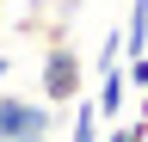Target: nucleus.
Listing matches in <instances>:
<instances>
[{"instance_id": "4", "label": "nucleus", "mask_w": 148, "mask_h": 142, "mask_svg": "<svg viewBox=\"0 0 148 142\" xmlns=\"http://www.w3.org/2000/svg\"><path fill=\"white\" fill-rule=\"evenodd\" d=\"M123 105H130V86H123L117 68H105V74H99V99H92L99 123H105V117H123Z\"/></svg>"}, {"instance_id": "11", "label": "nucleus", "mask_w": 148, "mask_h": 142, "mask_svg": "<svg viewBox=\"0 0 148 142\" xmlns=\"http://www.w3.org/2000/svg\"><path fill=\"white\" fill-rule=\"evenodd\" d=\"M0 12H6V0H0Z\"/></svg>"}, {"instance_id": "2", "label": "nucleus", "mask_w": 148, "mask_h": 142, "mask_svg": "<svg viewBox=\"0 0 148 142\" xmlns=\"http://www.w3.org/2000/svg\"><path fill=\"white\" fill-rule=\"evenodd\" d=\"M18 136H56V111L43 99L0 93V142H18Z\"/></svg>"}, {"instance_id": "9", "label": "nucleus", "mask_w": 148, "mask_h": 142, "mask_svg": "<svg viewBox=\"0 0 148 142\" xmlns=\"http://www.w3.org/2000/svg\"><path fill=\"white\" fill-rule=\"evenodd\" d=\"M136 117H142V123H148V86H142V111H136Z\"/></svg>"}, {"instance_id": "1", "label": "nucleus", "mask_w": 148, "mask_h": 142, "mask_svg": "<svg viewBox=\"0 0 148 142\" xmlns=\"http://www.w3.org/2000/svg\"><path fill=\"white\" fill-rule=\"evenodd\" d=\"M86 80H92V68H86V56H80V49H74V37H62V43H43V62H37V86H43V105H49V111H68V105L86 93Z\"/></svg>"}, {"instance_id": "7", "label": "nucleus", "mask_w": 148, "mask_h": 142, "mask_svg": "<svg viewBox=\"0 0 148 142\" xmlns=\"http://www.w3.org/2000/svg\"><path fill=\"white\" fill-rule=\"evenodd\" d=\"M117 56H123V37H117V31H111V37H105V49H99V62H92V68H99V74H105V68H117Z\"/></svg>"}, {"instance_id": "5", "label": "nucleus", "mask_w": 148, "mask_h": 142, "mask_svg": "<svg viewBox=\"0 0 148 142\" xmlns=\"http://www.w3.org/2000/svg\"><path fill=\"white\" fill-rule=\"evenodd\" d=\"M68 111H74V142H99V111H92V99H86V93L74 99Z\"/></svg>"}, {"instance_id": "8", "label": "nucleus", "mask_w": 148, "mask_h": 142, "mask_svg": "<svg viewBox=\"0 0 148 142\" xmlns=\"http://www.w3.org/2000/svg\"><path fill=\"white\" fill-rule=\"evenodd\" d=\"M6 74H12V56H0V80H6Z\"/></svg>"}, {"instance_id": "3", "label": "nucleus", "mask_w": 148, "mask_h": 142, "mask_svg": "<svg viewBox=\"0 0 148 142\" xmlns=\"http://www.w3.org/2000/svg\"><path fill=\"white\" fill-rule=\"evenodd\" d=\"M74 12H80V0H31V12L18 19V31L25 37H43V43H62Z\"/></svg>"}, {"instance_id": "10", "label": "nucleus", "mask_w": 148, "mask_h": 142, "mask_svg": "<svg viewBox=\"0 0 148 142\" xmlns=\"http://www.w3.org/2000/svg\"><path fill=\"white\" fill-rule=\"evenodd\" d=\"M18 142H56V136H18Z\"/></svg>"}, {"instance_id": "6", "label": "nucleus", "mask_w": 148, "mask_h": 142, "mask_svg": "<svg viewBox=\"0 0 148 142\" xmlns=\"http://www.w3.org/2000/svg\"><path fill=\"white\" fill-rule=\"evenodd\" d=\"M105 142H148V123H142V117H130V123H117Z\"/></svg>"}]
</instances>
